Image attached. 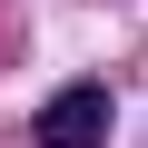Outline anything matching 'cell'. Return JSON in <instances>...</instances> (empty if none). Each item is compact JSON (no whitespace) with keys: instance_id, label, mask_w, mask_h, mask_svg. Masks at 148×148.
<instances>
[{"instance_id":"6da1fadb","label":"cell","mask_w":148,"mask_h":148,"mask_svg":"<svg viewBox=\"0 0 148 148\" xmlns=\"http://www.w3.org/2000/svg\"><path fill=\"white\" fill-rule=\"evenodd\" d=\"M30 138H40V148H99V138H109V89H99V79L59 89V99L30 119Z\"/></svg>"}]
</instances>
